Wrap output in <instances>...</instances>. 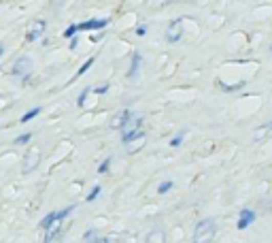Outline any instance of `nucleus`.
Masks as SVG:
<instances>
[{
    "label": "nucleus",
    "mask_w": 272,
    "mask_h": 243,
    "mask_svg": "<svg viewBox=\"0 0 272 243\" xmlns=\"http://www.w3.org/2000/svg\"><path fill=\"white\" fill-rule=\"evenodd\" d=\"M217 233V222L213 218H204L200 220L194 228V243H211Z\"/></svg>",
    "instance_id": "1"
},
{
    "label": "nucleus",
    "mask_w": 272,
    "mask_h": 243,
    "mask_svg": "<svg viewBox=\"0 0 272 243\" xmlns=\"http://www.w3.org/2000/svg\"><path fill=\"white\" fill-rule=\"evenodd\" d=\"M32 70V60L28 58V55H24V58H17L15 64L11 66V75H17V77H26L28 73Z\"/></svg>",
    "instance_id": "2"
},
{
    "label": "nucleus",
    "mask_w": 272,
    "mask_h": 243,
    "mask_svg": "<svg viewBox=\"0 0 272 243\" xmlns=\"http://www.w3.org/2000/svg\"><path fill=\"white\" fill-rule=\"evenodd\" d=\"M181 36H183V20L170 22L168 30H166V41H168V43H179Z\"/></svg>",
    "instance_id": "3"
},
{
    "label": "nucleus",
    "mask_w": 272,
    "mask_h": 243,
    "mask_svg": "<svg viewBox=\"0 0 272 243\" xmlns=\"http://www.w3.org/2000/svg\"><path fill=\"white\" fill-rule=\"evenodd\" d=\"M109 24V20H88L77 24V32H85V30H102V28Z\"/></svg>",
    "instance_id": "4"
},
{
    "label": "nucleus",
    "mask_w": 272,
    "mask_h": 243,
    "mask_svg": "<svg viewBox=\"0 0 272 243\" xmlns=\"http://www.w3.org/2000/svg\"><path fill=\"white\" fill-rule=\"evenodd\" d=\"M255 218H257V216H255L253 209H242L240 216H238V224H236L238 231H245V228H249V226L255 222Z\"/></svg>",
    "instance_id": "5"
},
{
    "label": "nucleus",
    "mask_w": 272,
    "mask_h": 243,
    "mask_svg": "<svg viewBox=\"0 0 272 243\" xmlns=\"http://www.w3.org/2000/svg\"><path fill=\"white\" fill-rule=\"evenodd\" d=\"M38 158H40L38 149H30V152H28L26 160H24V173H30V171H34L36 164H38Z\"/></svg>",
    "instance_id": "6"
},
{
    "label": "nucleus",
    "mask_w": 272,
    "mask_h": 243,
    "mask_svg": "<svg viewBox=\"0 0 272 243\" xmlns=\"http://www.w3.org/2000/svg\"><path fill=\"white\" fill-rule=\"evenodd\" d=\"M145 243H166V233H164V228H162V226H155L153 231L147 235Z\"/></svg>",
    "instance_id": "7"
},
{
    "label": "nucleus",
    "mask_w": 272,
    "mask_h": 243,
    "mask_svg": "<svg viewBox=\"0 0 272 243\" xmlns=\"http://www.w3.org/2000/svg\"><path fill=\"white\" fill-rule=\"evenodd\" d=\"M140 62H142V55L138 51L132 53V62H130V68H128V77L130 79H136L138 75V68H140Z\"/></svg>",
    "instance_id": "8"
},
{
    "label": "nucleus",
    "mask_w": 272,
    "mask_h": 243,
    "mask_svg": "<svg viewBox=\"0 0 272 243\" xmlns=\"http://www.w3.org/2000/svg\"><path fill=\"white\" fill-rule=\"evenodd\" d=\"M43 32H45V22H34V24H32V28H30V32L26 34V39L32 43V41H36Z\"/></svg>",
    "instance_id": "9"
},
{
    "label": "nucleus",
    "mask_w": 272,
    "mask_h": 243,
    "mask_svg": "<svg viewBox=\"0 0 272 243\" xmlns=\"http://www.w3.org/2000/svg\"><path fill=\"white\" fill-rule=\"evenodd\" d=\"M132 116H134L132 111H121L117 118H113V120H111V128H123V126H125V122L130 120Z\"/></svg>",
    "instance_id": "10"
},
{
    "label": "nucleus",
    "mask_w": 272,
    "mask_h": 243,
    "mask_svg": "<svg viewBox=\"0 0 272 243\" xmlns=\"http://www.w3.org/2000/svg\"><path fill=\"white\" fill-rule=\"evenodd\" d=\"M268 135H272V120H270L266 126H260V128H257V133L253 135V139H255V141H262V139H266Z\"/></svg>",
    "instance_id": "11"
},
{
    "label": "nucleus",
    "mask_w": 272,
    "mask_h": 243,
    "mask_svg": "<svg viewBox=\"0 0 272 243\" xmlns=\"http://www.w3.org/2000/svg\"><path fill=\"white\" fill-rule=\"evenodd\" d=\"M142 137H145V130H142V128H138V130H134V133L121 135V141H123V143H132V141H136V139H142Z\"/></svg>",
    "instance_id": "12"
},
{
    "label": "nucleus",
    "mask_w": 272,
    "mask_h": 243,
    "mask_svg": "<svg viewBox=\"0 0 272 243\" xmlns=\"http://www.w3.org/2000/svg\"><path fill=\"white\" fill-rule=\"evenodd\" d=\"M55 222H58V218H55V211H53V213H49V216H45V218L40 220V228H45V231H51Z\"/></svg>",
    "instance_id": "13"
},
{
    "label": "nucleus",
    "mask_w": 272,
    "mask_h": 243,
    "mask_svg": "<svg viewBox=\"0 0 272 243\" xmlns=\"http://www.w3.org/2000/svg\"><path fill=\"white\" fill-rule=\"evenodd\" d=\"M38 113H40V107H34V109H30V111H28V113H24V116L19 118V122H22V124L30 122V120H34V118L38 116Z\"/></svg>",
    "instance_id": "14"
},
{
    "label": "nucleus",
    "mask_w": 272,
    "mask_h": 243,
    "mask_svg": "<svg viewBox=\"0 0 272 243\" xmlns=\"http://www.w3.org/2000/svg\"><path fill=\"white\" fill-rule=\"evenodd\" d=\"M94 62H96V58H88V60L83 62V66L79 68V73H77V75H85V73H88V70L92 68V64H94Z\"/></svg>",
    "instance_id": "15"
},
{
    "label": "nucleus",
    "mask_w": 272,
    "mask_h": 243,
    "mask_svg": "<svg viewBox=\"0 0 272 243\" xmlns=\"http://www.w3.org/2000/svg\"><path fill=\"white\" fill-rule=\"evenodd\" d=\"M100 190H102V188H100V185H94V188H92V192L88 194V198H85V201H88V203L96 201V198H98V194H100Z\"/></svg>",
    "instance_id": "16"
},
{
    "label": "nucleus",
    "mask_w": 272,
    "mask_h": 243,
    "mask_svg": "<svg viewBox=\"0 0 272 243\" xmlns=\"http://www.w3.org/2000/svg\"><path fill=\"white\" fill-rule=\"evenodd\" d=\"M75 34H79V32H77V24H70L66 30H64V36H66V39H73Z\"/></svg>",
    "instance_id": "17"
},
{
    "label": "nucleus",
    "mask_w": 272,
    "mask_h": 243,
    "mask_svg": "<svg viewBox=\"0 0 272 243\" xmlns=\"http://www.w3.org/2000/svg\"><path fill=\"white\" fill-rule=\"evenodd\" d=\"M173 181H164V183H160V188H157V192H160V194H166V192H170V190H173Z\"/></svg>",
    "instance_id": "18"
},
{
    "label": "nucleus",
    "mask_w": 272,
    "mask_h": 243,
    "mask_svg": "<svg viewBox=\"0 0 272 243\" xmlns=\"http://www.w3.org/2000/svg\"><path fill=\"white\" fill-rule=\"evenodd\" d=\"M73 209H75V207H73V205H70V207L62 209V211H55V218H58V222H62V220H64V218L68 216V213H70V211H73Z\"/></svg>",
    "instance_id": "19"
},
{
    "label": "nucleus",
    "mask_w": 272,
    "mask_h": 243,
    "mask_svg": "<svg viewBox=\"0 0 272 243\" xmlns=\"http://www.w3.org/2000/svg\"><path fill=\"white\" fill-rule=\"evenodd\" d=\"M183 137H185V130H181L177 137H173V141H170V147H179L183 143Z\"/></svg>",
    "instance_id": "20"
},
{
    "label": "nucleus",
    "mask_w": 272,
    "mask_h": 243,
    "mask_svg": "<svg viewBox=\"0 0 272 243\" xmlns=\"http://www.w3.org/2000/svg\"><path fill=\"white\" fill-rule=\"evenodd\" d=\"M30 139H32V135H30V133H26V135H19V137L15 139V145H26V143L30 141Z\"/></svg>",
    "instance_id": "21"
},
{
    "label": "nucleus",
    "mask_w": 272,
    "mask_h": 243,
    "mask_svg": "<svg viewBox=\"0 0 272 243\" xmlns=\"http://www.w3.org/2000/svg\"><path fill=\"white\" fill-rule=\"evenodd\" d=\"M96 241H98V237H96V233H94V231H88V233H85L83 243H96Z\"/></svg>",
    "instance_id": "22"
},
{
    "label": "nucleus",
    "mask_w": 272,
    "mask_h": 243,
    "mask_svg": "<svg viewBox=\"0 0 272 243\" xmlns=\"http://www.w3.org/2000/svg\"><path fill=\"white\" fill-rule=\"evenodd\" d=\"M90 92H92L90 88H85V90L81 92V96L77 98V105H79V107H83V105H85V98H88V94H90Z\"/></svg>",
    "instance_id": "23"
},
{
    "label": "nucleus",
    "mask_w": 272,
    "mask_h": 243,
    "mask_svg": "<svg viewBox=\"0 0 272 243\" xmlns=\"http://www.w3.org/2000/svg\"><path fill=\"white\" fill-rule=\"evenodd\" d=\"M109 164H111V158H104V162L98 166V173H107V171H109Z\"/></svg>",
    "instance_id": "24"
},
{
    "label": "nucleus",
    "mask_w": 272,
    "mask_h": 243,
    "mask_svg": "<svg viewBox=\"0 0 272 243\" xmlns=\"http://www.w3.org/2000/svg\"><path fill=\"white\" fill-rule=\"evenodd\" d=\"M242 83H236V85H225V83H221V90H225V92H234V90H238Z\"/></svg>",
    "instance_id": "25"
},
{
    "label": "nucleus",
    "mask_w": 272,
    "mask_h": 243,
    "mask_svg": "<svg viewBox=\"0 0 272 243\" xmlns=\"http://www.w3.org/2000/svg\"><path fill=\"white\" fill-rule=\"evenodd\" d=\"M96 243H119V241H117L115 237H100Z\"/></svg>",
    "instance_id": "26"
},
{
    "label": "nucleus",
    "mask_w": 272,
    "mask_h": 243,
    "mask_svg": "<svg viewBox=\"0 0 272 243\" xmlns=\"http://www.w3.org/2000/svg\"><path fill=\"white\" fill-rule=\"evenodd\" d=\"M109 92V85H100V88L94 90V94H107Z\"/></svg>",
    "instance_id": "27"
},
{
    "label": "nucleus",
    "mask_w": 272,
    "mask_h": 243,
    "mask_svg": "<svg viewBox=\"0 0 272 243\" xmlns=\"http://www.w3.org/2000/svg\"><path fill=\"white\" fill-rule=\"evenodd\" d=\"M136 34H138V36H145V34H147V26H138V28H136Z\"/></svg>",
    "instance_id": "28"
},
{
    "label": "nucleus",
    "mask_w": 272,
    "mask_h": 243,
    "mask_svg": "<svg viewBox=\"0 0 272 243\" xmlns=\"http://www.w3.org/2000/svg\"><path fill=\"white\" fill-rule=\"evenodd\" d=\"M79 45V39H73V41H70V49H75Z\"/></svg>",
    "instance_id": "29"
},
{
    "label": "nucleus",
    "mask_w": 272,
    "mask_h": 243,
    "mask_svg": "<svg viewBox=\"0 0 272 243\" xmlns=\"http://www.w3.org/2000/svg\"><path fill=\"white\" fill-rule=\"evenodd\" d=\"M5 53V45H3V43H0V55H3Z\"/></svg>",
    "instance_id": "30"
}]
</instances>
